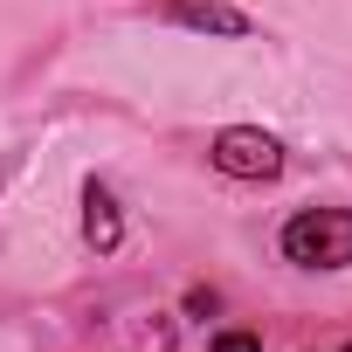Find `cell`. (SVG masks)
Listing matches in <instances>:
<instances>
[{
	"label": "cell",
	"instance_id": "8992f818",
	"mask_svg": "<svg viewBox=\"0 0 352 352\" xmlns=\"http://www.w3.org/2000/svg\"><path fill=\"white\" fill-rule=\"evenodd\" d=\"M345 352H352V345H345Z\"/></svg>",
	"mask_w": 352,
	"mask_h": 352
},
{
	"label": "cell",
	"instance_id": "7a4b0ae2",
	"mask_svg": "<svg viewBox=\"0 0 352 352\" xmlns=\"http://www.w3.org/2000/svg\"><path fill=\"white\" fill-rule=\"evenodd\" d=\"M208 159L228 173V180H276V173H283V145H276L270 131H242V124L221 131Z\"/></svg>",
	"mask_w": 352,
	"mask_h": 352
},
{
	"label": "cell",
	"instance_id": "6da1fadb",
	"mask_svg": "<svg viewBox=\"0 0 352 352\" xmlns=\"http://www.w3.org/2000/svg\"><path fill=\"white\" fill-rule=\"evenodd\" d=\"M283 256L304 270H345L352 263V208H311L283 228Z\"/></svg>",
	"mask_w": 352,
	"mask_h": 352
},
{
	"label": "cell",
	"instance_id": "277c9868",
	"mask_svg": "<svg viewBox=\"0 0 352 352\" xmlns=\"http://www.w3.org/2000/svg\"><path fill=\"white\" fill-rule=\"evenodd\" d=\"M83 235H90L97 249H118V201H111L104 187L83 194Z\"/></svg>",
	"mask_w": 352,
	"mask_h": 352
},
{
	"label": "cell",
	"instance_id": "3957f363",
	"mask_svg": "<svg viewBox=\"0 0 352 352\" xmlns=\"http://www.w3.org/2000/svg\"><path fill=\"white\" fill-rule=\"evenodd\" d=\"M152 14L159 21H180L194 35H249V14L242 8H221V0H159Z\"/></svg>",
	"mask_w": 352,
	"mask_h": 352
},
{
	"label": "cell",
	"instance_id": "5b68a950",
	"mask_svg": "<svg viewBox=\"0 0 352 352\" xmlns=\"http://www.w3.org/2000/svg\"><path fill=\"white\" fill-rule=\"evenodd\" d=\"M208 352H263V338H256V331H221Z\"/></svg>",
	"mask_w": 352,
	"mask_h": 352
}]
</instances>
